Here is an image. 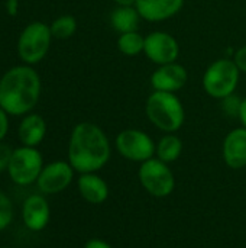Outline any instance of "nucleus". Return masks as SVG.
I'll return each instance as SVG.
<instances>
[{"label": "nucleus", "instance_id": "1", "mask_svg": "<svg viewBox=\"0 0 246 248\" xmlns=\"http://www.w3.org/2000/svg\"><path fill=\"white\" fill-rule=\"evenodd\" d=\"M110 144L103 129L91 122L78 124L70 138L68 163L78 173H96L110 160Z\"/></svg>", "mask_w": 246, "mask_h": 248}, {"label": "nucleus", "instance_id": "2", "mask_svg": "<svg viewBox=\"0 0 246 248\" xmlns=\"http://www.w3.org/2000/svg\"><path fill=\"white\" fill-rule=\"evenodd\" d=\"M41 80L30 67H14L0 80V108L10 115L28 113L38 102Z\"/></svg>", "mask_w": 246, "mask_h": 248}, {"label": "nucleus", "instance_id": "3", "mask_svg": "<svg viewBox=\"0 0 246 248\" xmlns=\"http://www.w3.org/2000/svg\"><path fill=\"white\" fill-rule=\"evenodd\" d=\"M145 112L148 119L161 131L173 134L178 131L186 119V112L183 103L175 96V93L158 92L148 97Z\"/></svg>", "mask_w": 246, "mask_h": 248}, {"label": "nucleus", "instance_id": "4", "mask_svg": "<svg viewBox=\"0 0 246 248\" xmlns=\"http://www.w3.org/2000/svg\"><path fill=\"white\" fill-rule=\"evenodd\" d=\"M241 70L233 60L220 58L209 65L203 76V87L206 93L215 99H226L233 94Z\"/></svg>", "mask_w": 246, "mask_h": 248}, {"label": "nucleus", "instance_id": "5", "mask_svg": "<svg viewBox=\"0 0 246 248\" xmlns=\"http://www.w3.org/2000/svg\"><path fill=\"white\" fill-rule=\"evenodd\" d=\"M142 187L154 198H167L175 189V177L167 163L159 158H149L141 163L138 171Z\"/></svg>", "mask_w": 246, "mask_h": 248}, {"label": "nucleus", "instance_id": "6", "mask_svg": "<svg viewBox=\"0 0 246 248\" xmlns=\"http://www.w3.org/2000/svg\"><path fill=\"white\" fill-rule=\"evenodd\" d=\"M43 169L41 153L35 147H20L13 150L7 171L10 179L19 186H28L38 180Z\"/></svg>", "mask_w": 246, "mask_h": 248}, {"label": "nucleus", "instance_id": "7", "mask_svg": "<svg viewBox=\"0 0 246 248\" xmlns=\"http://www.w3.org/2000/svg\"><path fill=\"white\" fill-rule=\"evenodd\" d=\"M51 38V28L45 23L33 22L28 25L19 38L17 51L20 58L28 64L39 62L48 52Z\"/></svg>", "mask_w": 246, "mask_h": 248}, {"label": "nucleus", "instance_id": "8", "mask_svg": "<svg viewBox=\"0 0 246 248\" xmlns=\"http://www.w3.org/2000/svg\"><path fill=\"white\" fill-rule=\"evenodd\" d=\"M116 148L123 158L135 163H145L154 157L157 145L144 131L125 129L116 137Z\"/></svg>", "mask_w": 246, "mask_h": 248}, {"label": "nucleus", "instance_id": "9", "mask_svg": "<svg viewBox=\"0 0 246 248\" xmlns=\"http://www.w3.org/2000/svg\"><path fill=\"white\" fill-rule=\"evenodd\" d=\"M74 169L70 163L54 161L45 166L36 180L39 190L45 195H55L65 190L74 177Z\"/></svg>", "mask_w": 246, "mask_h": 248}, {"label": "nucleus", "instance_id": "10", "mask_svg": "<svg viewBox=\"0 0 246 248\" xmlns=\"http://www.w3.org/2000/svg\"><path fill=\"white\" fill-rule=\"evenodd\" d=\"M144 52L152 62L165 65L170 62H175L180 54V46L173 35L157 31L145 38Z\"/></svg>", "mask_w": 246, "mask_h": 248}, {"label": "nucleus", "instance_id": "11", "mask_svg": "<svg viewBox=\"0 0 246 248\" xmlns=\"http://www.w3.org/2000/svg\"><path fill=\"white\" fill-rule=\"evenodd\" d=\"M188 74L187 70L177 62H170L165 65H161L158 70H155L151 76V86L154 90L158 92H168L175 93L180 89L184 87L187 83Z\"/></svg>", "mask_w": 246, "mask_h": 248}, {"label": "nucleus", "instance_id": "12", "mask_svg": "<svg viewBox=\"0 0 246 248\" xmlns=\"http://www.w3.org/2000/svg\"><path fill=\"white\" fill-rule=\"evenodd\" d=\"M49 217H51L49 205L43 196L32 195L25 201L22 208V218L28 230L33 232H39L45 230V227L49 222Z\"/></svg>", "mask_w": 246, "mask_h": 248}, {"label": "nucleus", "instance_id": "13", "mask_svg": "<svg viewBox=\"0 0 246 248\" xmlns=\"http://www.w3.org/2000/svg\"><path fill=\"white\" fill-rule=\"evenodd\" d=\"M184 0H136L135 7L142 19L149 22H161L177 15Z\"/></svg>", "mask_w": 246, "mask_h": 248}, {"label": "nucleus", "instance_id": "14", "mask_svg": "<svg viewBox=\"0 0 246 248\" xmlns=\"http://www.w3.org/2000/svg\"><path fill=\"white\" fill-rule=\"evenodd\" d=\"M223 160L233 169L239 170L246 166V128H236L231 131L223 141Z\"/></svg>", "mask_w": 246, "mask_h": 248}, {"label": "nucleus", "instance_id": "15", "mask_svg": "<svg viewBox=\"0 0 246 248\" xmlns=\"http://www.w3.org/2000/svg\"><path fill=\"white\" fill-rule=\"evenodd\" d=\"M77 187L81 198L91 205H100L109 198V186L106 180L96 173H83L77 180Z\"/></svg>", "mask_w": 246, "mask_h": 248}, {"label": "nucleus", "instance_id": "16", "mask_svg": "<svg viewBox=\"0 0 246 248\" xmlns=\"http://www.w3.org/2000/svg\"><path fill=\"white\" fill-rule=\"evenodd\" d=\"M45 132H46L45 121L39 115L26 116L19 126V138L22 144L26 147L38 145L43 140Z\"/></svg>", "mask_w": 246, "mask_h": 248}, {"label": "nucleus", "instance_id": "17", "mask_svg": "<svg viewBox=\"0 0 246 248\" xmlns=\"http://www.w3.org/2000/svg\"><path fill=\"white\" fill-rule=\"evenodd\" d=\"M141 15L133 6H119L110 15V23L119 33L133 32L139 26Z\"/></svg>", "mask_w": 246, "mask_h": 248}, {"label": "nucleus", "instance_id": "18", "mask_svg": "<svg viewBox=\"0 0 246 248\" xmlns=\"http://www.w3.org/2000/svg\"><path fill=\"white\" fill-rule=\"evenodd\" d=\"M181 153H183V142L177 135H173V134L162 137L155 148L157 158H159L161 161L167 164L178 160Z\"/></svg>", "mask_w": 246, "mask_h": 248}, {"label": "nucleus", "instance_id": "19", "mask_svg": "<svg viewBox=\"0 0 246 248\" xmlns=\"http://www.w3.org/2000/svg\"><path fill=\"white\" fill-rule=\"evenodd\" d=\"M144 46H145V38L141 36V33H138L136 31L120 33L117 39V48L120 49V52L129 57L141 54L144 51Z\"/></svg>", "mask_w": 246, "mask_h": 248}, {"label": "nucleus", "instance_id": "20", "mask_svg": "<svg viewBox=\"0 0 246 248\" xmlns=\"http://www.w3.org/2000/svg\"><path fill=\"white\" fill-rule=\"evenodd\" d=\"M77 29V22L72 16H61L51 25V33L52 36L58 39H67L74 35Z\"/></svg>", "mask_w": 246, "mask_h": 248}, {"label": "nucleus", "instance_id": "21", "mask_svg": "<svg viewBox=\"0 0 246 248\" xmlns=\"http://www.w3.org/2000/svg\"><path fill=\"white\" fill-rule=\"evenodd\" d=\"M13 219V206L10 199L0 190V231L6 230Z\"/></svg>", "mask_w": 246, "mask_h": 248}, {"label": "nucleus", "instance_id": "22", "mask_svg": "<svg viewBox=\"0 0 246 248\" xmlns=\"http://www.w3.org/2000/svg\"><path fill=\"white\" fill-rule=\"evenodd\" d=\"M225 100V110L229 113V115H239V109H241V103L242 100H239L238 97H233V96H229Z\"/></svg>", "mask_w": 246, "mask_h": 248}, {"label": "nucleus", "instance_id": "23", "mask_svg": "<svg viewBox=\"0 0 246 248\" xmlns=\"http://www.w3.org/2000/svg\"><path fill=\"white\" fill-rule=\"evenodd\" d=\"M12 153H13V150L9 145L0 142V173L7 169L10 157H12Z\"/></svg>", "mask_w": 246, "mask_h": 248}, {"label": "nucleus", "instance_id": "24", "mask_svg": "<svg viewBox=\"0 0 246 248\" xmlns=\"http://www.w3.org/2000/svg\"><path fill=\"white\" fill-rule=\"evenodd\" d=\"M233 61H235V64L238 65V68H239L241 71L246 73V45L245 46H242V48H239V49L236 51Z\"/></svg>", "mask_w": 246, "mask_h": 248}, {"label": "nucleus", "instance_id": "25", "mask_svg": "<svg viewBox=\"0 0 246 248\" xmlns=\"http://www.w3.org/2000/svg\"><path fill=\"white\" fill-rule=\"evenodd\" d=\"M9 129V121H7V112H4L0 108V141L6 137Z\"/></svg>", "mask_w": 246, "mask_h": 248}, {"label": "nucleus", "instance_id": "26", "mask_svg": "<svg viewBox=\"0 0 246 248\" xmlns=\"http://www.w3.org/2000/svg\"><path fill=\"white\" fill-rule=\"evenodd\" d=\"M84 248H112V246L100 238H91L86 243Z\"/></svg>", "mask_w": 246, "mask_h": 248}, {"label": "nucleus", "instance_id": "27", "mask_svg": "<svg viewBox=\"0 0 246 248\" xmlns=\"http://www.w3.org/2000/svg\"><path fill=\"white\" fill-rule=\"evenodd\" d=\"M238 118L241 119V122H242V125H244V128H246V99L245 100H242V103H241V109H239V115H238Z\"/></svg>", "mask_w": 246, "mask_h": 248}, {"label": "nucleus", "instance_id": "28", "mask_svg": "<svg viewBox=\"0 0 246 248\" xmlns=\"http://www.w3.org/2000/svg\"><path fill=\"white\" fill-rule=\"evenodd\" d=\"M115 3H117L119 6H133L136 3V0H113Z\"/></svg>", "mask_w": 246, "mask_h": 248}]
</instances>
